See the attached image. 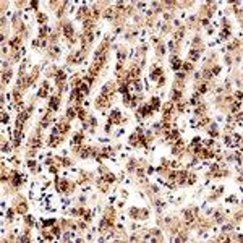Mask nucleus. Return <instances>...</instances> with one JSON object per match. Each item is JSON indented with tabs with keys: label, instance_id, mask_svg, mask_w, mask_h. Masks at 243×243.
Here are the masks:
<instances>
[{
	"label": "nucleus",
	"instance_id": "obj_29",
	"mask_svg": "<svg viewBox=\"0 0 243 243\" xmlns=\"http://www.w3.org/2000/svg\"><path fill=\"white\" fill-rule=\"evenodd\" d=\"M181 37H183V31L180 29V31H177V33H175V41H180Z\"/></svg>",
	"mask_w": 243,
	"mask_h": 243
},
{
	"label": "nucleus",
	"instance_id": "obj_2",
	"mask_svg": "<svg viewBox=\"0 0 243 243\" xmlns=\"http://www.w3.org/2000/svg\"><path fill=\"white\" fill-rule=\"evenodd\" d=\"M151 112H152V107L151 105H143V107L139 109V115H143V117L151 115Z\"/></svg>",
	"mask_w": 243,
	"mask_h": 243
},
{
	"label": "nucleus",
	"instance_id": "obj_19",
	"mask_svg": "<svg viewBox=\"0 0 243 243\" xmlns=\"http://www.w3.org/2000/svg\"><path fill=\"white\" fill-rule=\"evenodd\" d=\"M58 130H60V133H67V131H68V123H67V122H63V123H60V126H58Z\"/></svg>",
	"mask_w": 243,
	"mask_h": 243
},
{
	"label": "nucleus",
	"instance_id": "obj_12",
	"mask_svg": "<svg viewBox=\"0 0 243 243\" xmlns=\"http://www.w3.org/2000/svg\"><path fill=\"white\" fill-rule=\"evenodd\" d=\"M49 107H50V110H55V109L58 107V97H52V99H50V105H49Z\"/></svg>",
	"mask_w": 243,
	"mask_h": 243
},
{
	"label": "nucleus",
	"instance_id": "obj_58",
	"mask_svg": "<svg viewBox=\"0 0 243 243\" xmlns=\"http://www.w3.org/2000/svg\"><path fill=\"white\" fill-rule=\"evenodd\" d=\"M50 52H52V54H58V49H57V47H52Z\"/></svg>",
	"mask_w": 243,
	"mask_h": 243
},
{
	"label": "nucleus",
	"instance_id": "obj_10",
	"mask_svg": "<svg viewBox=\"0 0 243 243\" xmlns=\"http://www.w3.org/2000/svg\"><path fill=\"white\" fill-rule=\"evenodd\" d=\"M105 18H107V19L117 18V11H115V10H107V11H105Z\"/></svg>",
	"mask_w": 243,
	"mask_h": 243
},
{
	"label": "nucleus",
	"instance_id": "obj_36",
	"mask_svg": "<svg viewBox=\"0 0 243 243\" xmlns=\"http://www.w3.org/2000/svg\"><path fill=\"white\" fill-rule=\"evenodd\" d=\"M206 91H207V84L204 83V84H201V86H199V92L203 94V92H206Z\"/></svg>",
	"mask_w": 243,
	"mask_h": 243
},
{
	"label": "nucleus",
	"instance_id": "obj_55",
	"mask_svg": "<svg viewBox=\"0 0 243 243\" xmlns=\"http://www.w3.org/2000/svg\"><path fill=\"white\" fill-rule=\"evenodd\" d=\"M19 240H21V242H28V240H29V237H28V235H23Z\"/></svg>",
	"mask_w": 243,
	"mask_h": 243
},
{
	"label": "nucleus",
	"instance_id": "obj_34",
	"mask_svg": "<svg viewBox=\"0 0 243 243\" xmlns=\"http://www.w3.org/2000/svg\"><path fill=\"white\" fill-rule=\"evenodd\" d=\"M203 76H204V80H211V78H212V71H209V70H207V71H204V75H203Z\"/></svg>",
	"mask_w": 243,
	"mask_h": 243
},
{
	"label": "nucleus",
	"instance_id": "obj_9",
	"mask_svg": "<svg viewBox=\"0 0 243 243\" xmlns=\"http://www.w3.org/2000/svg\"><path fill=\"white\" fill-rule=\"evenodd\" d=\"M19 141H21V133H19V130H16V133H15V136H13V143H15L16 148L19 146Z\"/></svg>",
	"mask_w": 243,
	"mask_h": 243
},
{
	"label": "nucleus",
	"instance_id": "obj_3",
	"mask_svg": "<svg viewBox=\"0 0 243 243\" xmlns=\"http://www.w3.org/2000/svg\"><path fill=\"white\" fill-rule=\"evenodd\" d=\"M107 97H109L107 94H102V96H100L99 99H97V105H100V107H105V105H107V104H109Z\"/></svg>",
	"mask_w": 243,
	"mask_h": 243
},
{
	"label": "nucleus",
	"instance_id": "obj_21",
	"mask_svg": "<svg viewBox=\"0 0 243 243\" xmlns=\"http://www.w3.org/2000/svg\"><path fill=\"white\" fill-rule=\"evenodd\" d=\"M26 211H28V206L24 204V203H21V204L18 206V212H19V214H24Z\"/></svg>",
	"mask_w": 243,
	"mask_h": 243
},
{
	"label": "nucleus",
	"instance_id": "obj_51",
	"mask_svg": "<svg viewBox=\"0 0 243 243\" xmlns=\"http://www.w3.org/2000/svg\"><path fill=\"white\" fill-rule=\"evenodd\" d=\"M2 122H5V123L8 122V115H7V114H3V115H2Z\"/></svg>",
	"mask_w": 243,
	"mask_h": 243
},
{
	"label": "nucleus",
	"instance_id": "obj_32",
	"mask_svg": "<svg viewBox=\"0 0 243 243\" xmlns=\"http://www.w3.org/2000/svg\"><path fill=\"white\" fill-rule=\"evenodd\" d=\"M60 190H62V191H67V190H68V183H67V181H60Z\"/></svg>",
	"mask_w": 243,
	"mask_h": 243
},
{
	"label": "nucleus",
	"instance_id": "obj_50",
	"mask_svg": "<svg viewBox=\"0 0 243 243\" xmlns=\"http://www.w3.org/2000/svg\"><path fill=\"white\" fill-rule=\"evenodd\" d=\"M219 71H220V67H214V70H212V75H217Z\"/></svg>",
	"mask_w": 243,
	"mask_h": 243
},
{
	"label": "nucleus",
	"instance_id": "obj_4",
	"mask_svg": "<svg viewBox=\"0 0 243 243\" xmlns=\"http://www.w3.org/2000/svg\"><path fill=\"white\" fill-rule=\"evenodd\" d=\"M118 118H120V112H118V110H114V112L110 114V122H112V123H118Z\"/></svg>",
	"mask_w": 243,
	"mask_h": 243
},
{
	"label": "nucleus",
	"instance_id": "obj_63",
	"mask_svg": "<svg viewBox=\"0 0 243 243\" xmlns=\"http://www.w3.org/2000/svg\"><path fill=\"white\" fill-rule=\"evenodd\" d=\"M207 122H209L207 118H203V122H201V125H207Z\"/></svg>",
	"mask_w": 243,
	"mask_h": 243
},
{
	"label": "nucleus",
	"instance_id": "obj_47",
	"mask_svg": "<svg viewBox=\"0 0 243 243\" xmlns=\"http://www.w3.org/2000/svg\"><path fill=\"white\" fill-rule=\"evenodd\" d=\"M52 232H54V235H57V237H58V235H60V229H58V227H54V230H52Z\"/></svg>",
	"mask_w": 243,
	"mask_h": 243
},
{
	"label": "nucleus",
	"instance_id": "obj_6",
	"mask_svg": "<svg viewBox=\"0 0 243 243\" xmlns=\"http://www.w3.org/2000/svg\"><path fill=\"white\" fill-rule=\"evenodd\" d=\"M11 175H13V185H15V186H18L19 183H21V177H19V173L11 172Z\"/></svg>",
	"mask_w": 243,
	"mask_h": 243
},
{
	"label": "nucleus",
	"instance_id": "obj_27",
	"mask_svg": "<svg viewBox=\"0 0 243 243\" xmlns=\"http://www.w3.org/2000/svg\"><path fill=\"white\" fill-rule=\"evenodd\" d=\"M181 67H183L185 71H191V70H193V65H191V63H183Z\"/></svg>",
	"mask_w": 243,
	"mask_h": 243
},
{
	"label": "nucleus",
	"instance_id": "obj_26",
	"mask_svg": "<svg viewBox=\"0 0 243 243\" xmlns=\"http://www.w3.org/2000/svg\"><path fill=\"white\" fill-rule=\"evenodd\" d=\"M31 146H33V148H41V138L37 136L36 139H34V141L31 143Z\"/></svg>",
	"mask_w": 243,
	"mask_h": 243
},
{
	"label": "nucleus",
	"instance_id": "obj_49",
	"mask_svg": "<svg viewBox=\"0 0 243 243\" xmlns=\"http://www.w3.org/2000/svg\"><path fill=\"white\" fill-rule=\"evenodd\" d=\"M136 173H138V177H143V175H144V170H143V169H138V170H136Z\"/></svg>",
	"mask_w": 243,
	"mask_h": 243
},
{
	"label": "nucleus",
	"instance_id": "obj_7",
	"mask_svg": "<svg viewBox=\"0 0 243 243\" xmlns=\"http://www.w3.org/2000/svg\"><path fill=\"white\" fill-rule=\"evenodd\" d=\"M138 75H139V70H138V68H131V71H130V75H128V80H136Z\"/></svg>",
	"mask_w": 243,
	"mask_h": 243
},
{
	"label": "nucleus",
	"instance_id": "obj_56",
	"mask_svg": "<svg viewBox=\"0 0 243 243\" xmlns=\"http://www.w3.org/2000/svg\"><path fill=\"white\" fill-rule=\"evenodd\" d=\"M37 5H39V3H37L36 0H34V2H31V7H33V8H34V10L37 8Z\"/></svg>",
	"mask_w": 243,
	"mask_h": 243
},
{
	"label": "nucleus",
	"instance_id": "obj_22",
	"mask_svg": "<svg viewBox=\"0 0 243 243\" xmlns=\"http://www.w3.org/2000/svg\"><path fill=\"white\" fill-rule=\"evenodd\" d=\"M190 57H191V60H198V58H199V52H198V50H191V52H190Z\"/></svg>",
	"mask_w": 243,
	"mask_h": 243
},
{
	"label": "nucleus",
	"instance_id": "obj_48",
	"mask_svg": "<svg viewBox=\"0 0 243 243\" xmlns=\"http://www.w3.org/2000/svg\"><path fill=\"white\" fill-rule=\"evenodd\" d=\"M28 167H31V169L36 167V162H34V161H28Z\"/></svg>",
	"mask_w": 243,
	"mask_h": 243
},
{
	"label": "nucleus",
	"instance_id": "obj_39",
	"mask_svg": "<svg viewBox=\"0 0 243 243\" xmlns=\"http://www.w3.org/2000/svg\"><path fill=\"white\" fill-rule=\"evenodd\" d=\"M138 212H139V211H138V209H135V207H133V209H131V217H138V216H139V214H138Z\"/></svg>",
	"mask_w": 243,
	"mask_h": 243
},
{
	"label": "nucleus",
	"instance_id": "obj_61",
	"mask_svg": "<svg viewBox=\"0 0 243 243\" xmlns=\"http://www.w3.org/2000/svg\"><path fill=\"white\" fill-rule=\"evenodd\" d=\"M26 222H28V224H33L34 220H33V217H26Z\"/></svg>",
	"mask_w": 243,
	"mask_h": 243
},
{
	"label": "nucleus",
	"instance_id": "obj_40",
	"mask_svg": "<svg viewBox=\"0 0 243 243\" xmlns=\"http://www.w3.org/2000/svg\"><path fill=\"white\" fill-rule=\"evenodd\" d=\"M11 45H13V47H18V45H19V39H13V41H11Z\"/></svg>",
	"mask_w": 243,
	"mask_h": 243
},
{
	"label": "nucleus",
	"instance_id": "obj_38",
	"mask_svg": "<svg viewBox=\"0 0 243 243\" xmlns=\"http://www.w3.org/2000/svg\"><path fill=\"white\" fill-rule=\"evenodd\" d=\"M86 11H88V10H86L84 7H83V8L80 10V13H78V16H80V18H81V16H84V15H86Z\"/></svg>",
	"mask_w": 243,
	"mask_h": 243
},
{
	"label": "nucleus",
	"instance_id": "obj_8",
	"mask_svg": "<svg viewBox=\"0 0 243 243\" xmlns=\"http://www.w3.org/2000/svg\"><path fill=\"white\" fill-rule=\"evenodd\" d=\"M181 151H183V143H181V141H178V143H177V146L172 149V152H173V154H180Z\"/></svg>",
	"mask_w": 243,
	"mask_h": 243
},
{
	"label": "nucleus",
	"instance_id": "obj_33",
	"mask_svg": "<svg viewBox=\"0 0 243 243\" xmlns=\"http://www.w3.org/2000/svg\"><path fill=\"white\" fill-rule=\"evenodd\" d=\"M159 75H162V71H161V70H157V68H156V71H154L152 75H151V76H152L154 80H157V78H159Z\"/></svg>",
	"mask_w": 243,
	"mask_h": 243
},
{
	"label": "nucleus",
	"instance_id": "obj_5",
	"mask_svg": "<svg viewBox=\"0 0 243 243\" xmlns=\"http://www.w3.org/2000/svg\"><path fill=\"white\" fill-rule=\"evenodd\" d=\"M170 110H172V102H169V104H165V105H164V117H165V118H169Z\"/></svg>",
	"mask_w": 243,
	"mask_h": 243
},
{
	"label": "nucleus",
	"instance_id": "obj_45",
	"mask_svg": "<svg viewBox=\"0 0 243 243\" xmlns=\"http://www.w3.org/2000/svg\"><path fill=\"white\" fill-rule=\"evenodd\" d=\"M135 89L136 91H141V84H139V81H135Z\"/></svg>",
	"mask_w": 243,
	"mask_h": 243
},
{
	"label": "nucleus",
	"instance_id": "obj_15",
	"mask_svg": "<svg viewBox=\"0 0 243 243\" xmlns=\"http://www.w3.org/2000/svg\"><path fill=\"white\" fill-rule=\"evenodd\" d=\"M10 78H11V71H10V70H7V73H3V76H2V81L7 84V83L10 81Z\"/></svg>",
	"mask_w": 243,
	"mask_h": 243
},
{
	"label": "nucleus",
	"instance_id": "obj_11",
	"mask_svg": "<svg viewBox=\"0 0 243 243\" xmlns=\"http://www.w3.org/2000/svg\"><path fill=\"white\" fill-rule=\"evenodd\" d=\"M172 67H173V70H178V68L181 67V62L177 58V57H173V58H172Z\"/></svg>",
	"mask_w": 243,
	"mask_h": 243
},
{
	"label": "nucleus",
	"instance_id": "obj_17",
	"mask_svg": "<svg viewBox=\"0 0 243 243\" xmlns=\"http://www.w3.org/2000/svg\"><path fill=\"white\" fill-rule=\"evenodd\" d=\"M57 83H60V84H62V83H65V73H63V71H58V73H57Z\"/></svg>",
	"mask_w": 243,
	"mask_h": 243
},
{
	"label": "nucleus",
	"instance_id": "obj_44",
	"mask_svg": "<svg viewBox=\"0 0 243 243\" xmlns=\"http://www.w3.org/2000/svg\"><path fill=\"white\" fill-rule=\"evenodd\" d=\"M8 149H10L8 144H2V151H3V152H8Z\"/></svg>",
	"mask_w": 243,
	"mask_h": 243
},
{
	"label": "nucleus",
	"instance_id": "obj_62",
	"mask_svg": "<svg viewBox=\"0 0 243 243\" xmlns=\"http://www.w3.org/2000/svg\"><path fill=\"white\" fill-rule=\"evenodd\" d=\"M7 217H8V219H11V217H13V211H8V214H7Z\"/></svg>",
	"mask_w": 243,
	"mask_h": 243
},
{
	"label": "nucleus",
	"instance_id": "obj_37",
	"mask_svg": "<svg viewBox=\"0 0 243 243\" xmlns=\"http://www.w3.org/2000/svg\"><path fill=\"white\" fill-rule=\"evenodd\" d=\"M37 19H39V23H45V15L39 13V15H37Z\"/></svg>",
	"mask_w": 243,
	"mask_h": 243
},
{
	"label": "nucleus",
	"instance_id": "obj_24",
	"mask_svg": "<svg viewBox=\"0 0 243 243\" xmlns=\"http://www.w3.org/2000/svg\"><path fill=\"white\" fill-rule=\"evenodd\" d=\"M151 107H152V110H157L159 109V97H154L152 99V105Z\"/></svg>",
	"mask_w": 243,
	"mask_h": 243
},
{
	"label": "nucleus",
	"instance_id": "obj_35",
	"mask_svg": "<svg viewBox=\"0 0 243 243\" xmlns=\"http://www.w3.org/2000/svg\"><path fill=\"white\" fill-rule=\"evenodd\" d=\"M47 33H49V29H47V28H41V33H39V36H41V37H42V36H45V34H47Z\"/></svg>",
	"mask_w": 243,
	"mask_h": 243
},
{
	"label": "nucleus",
	"instance_id": "obj_30",
	"mask_svg": "<svg viewBox=\"0 0 243 243\" xmlns=\"http://www.w3.org/2000/svg\"><path fill=\"white\" fill-rule=\"evenodd\" d=\"M76 110H78V115H80V118H81V120H83V118L86 117V114H84V110H83V109L76 107Z\"/></svg>",
	"mask_w": 243,
	"mask_h": 243
},
{
	"label": "nucleus",
	"instance_id": "obj_31",
	"mask_svg": "<svg viewBox=\"0 0 243 243\" xmlns=\"http://www.w3.org/2000/svg\"><path fill=\"white\" fill-rule=\"evenodd\" d=\"M81 139H83V135H76L75 138H73V143L78 144V143H81Z\"/></svg>",
	"mask_w": 243,
	"mask_h": 243
},
{
	"label": "nucleus",
	"instance_id": "obj_28",
	"mask_svg": "<svg viewBox=\"0 0 243 243\" xmlns=\"http://www.w3.org/2000/svg\"><path fill=\"white\" fill-rule=\"evenodd\" d=\"M240 107H242V105H240V100H238L237 104H233V105H232V112H238V110H240Z\"/></svg>",
	"mask_w": 243,
	"mask_h": 243
},
{
	"label": "nucleus",
	"instance_id": "obj_60",
	"mask_svg": "<svg viewBox=\"0 0 243 243\" xmlns=\"http://www.w3.org/2000/svg\"><path fill=\"white\" fill-rule=\"evenodd\" d=\"M188 183H190V185H191V183H195V175H191V177H190V180H188Z\"/></svg>",
	"mask_w": 243,
	"mask_h": 243
},
{
	"label": "nucleus",
	"instance_id": "obj_18",
	"mask_svg": "<svg viewBox=\"0 0 243 243\" xmlns=\"http://www.w3.org/2000/svg\"><path fill=\"white\" fill-rule=\"evenodd\" d=\"M180 97H181V92H180V91H178V89L172 91V99H173V100H178V99H180Z\"/></svg>",
	"mask_w": 243,
	"mask_h": 243
},
{
	"label": "nucleus",
	"instance_id": "obj_16",
	"mask_svg": "<svg viewBox=\"0 0 243 243\" xmlns=\"http://www.w3.org/2000/svg\"><path fill=\"white\" fill-rule=\"evenodd\" d=\"M169 139H170V141H175V139H178V131L172 130L170 133H169Z\"/></svg>",
	"mask_w": 243,
	"mask_h": 243
},
{
	"label": "nucleus",
	"instance_id": "obj_13",
	"mask_svg": "<svg viewBox=\"0 0 243 243\" xmlns=\"http://www.w3.org/2000/svg\"><path fill=\"white\" fill-rule=\"evenodd\" d=\"M63 29H65V36H67V37H71L73 36V28L70 26V24H67Z\"/></svg>",
	"mask_w": 243,
	"mask_h": 243
},
{
	"label": "nucleus",
	"instance_id": "obj_57",
	"mask_svg": "<svg viewBox=\"0 0 243 243\" xmlns=\"http://www.w3.org/2000/svg\"><path fill=\"white\" fill-rule=\"evenodd\" d=\"M235 96H237V99H238V100H242V91H238Z\"/></svg>",
	"mask_w": 243,
	"mask_h": 243
},
{
	"label": "nucleus",
	"instance_id": "obj_53",
	"mask_svg": "<svg viewBox=\"0 0 243 243\" xmlns=\"http://www.w3.org/2000/svg\"><path fill=\"white\" fill-rule=\"evenodd\" d=\"M136 139H138V136H136V135H135V136H131V138H130V143H135V144H136Z\"/></svg>",
	"mask_w": 243,
	"mask_h": 243
},
{
	"label": "nucleus",
	"instance_id": "obj_46",
	"mask_svg": "<svg viewBox=\"0 0 243 243\" xmlns=\"http://www.w3.org/2000/svg\"><path fill=\"white\" fill-rule=\"evenodd\" d=\"M229 34H230V33H229V28L222 31V37H229Z\"/></svg>",
	"mask_w": 243,
	"mask_h": 243
},
{
	"label": "nucleus",
	"instance_id": "obj_23",
	"mask_svg": "<svg viewBox=\"0 0 243 243\" xmlns=\"http://www.w3.org/2000/svg\"><path fill=\"white\" fill-rule=\"evenodd\" d=\"M183 216H185V220H186V222H191V220H193V214H191L190 211H185Z\"/></svg>",
	"mask_w": 243,
	"mask_h": 243
},
{
	"label": "nucleus",
	"instance_id": "obj_59",
	"mask_svg": "<svg viewBox=\"0 0 243 243\" xmlns=\"http://www.w3.org/2000/svg\"><path fill=\"white\" fill-rule=\"evenodd\" d=\"M125 58V54H122V52H118V60H123Z\"/></svg>",
	"mask_w": 243,
	"mask_h": 243
},
{
	"label": "nucleus",
	"instance_id": "obj_52",
	"mask_svg": "<svg viewBox=\"0 0 243 243\" xmlns=\"http://www.w3.org/2000/svg\"><path fill=\"white\" fill-rule=\"evenodd\" d=\"M50 224H54V220H52V219H50V220H45V222H44V227H49Z\"/></svg>",
	"mask_w": 243,
	"mask_h": 243
},
{
	"label": "nucleus",
	"instance_id": "obj_20",
	"mask_svg": "<svg viewBox=\"0 0 243 243\" xmlns=\"http://www.w3.org/2000/svg\"><path fill=\"white\" fill-rule=\"evenodd\" d=\"M83 26L86 31H91V28H92V19H86L84 23H83Z\"/></svg>",
	"mask_w": 243,
	"mask_h": 243
},
{
	"label": "nucleus",
	"instance_id": "obj_42",
	"mask_svg": "<svg viewBox=\"0 0 243 243\" xmlns=\"http://www.w3.org/2000/svg\"><path fill=\"white\" fill-rule=\"evenodd\" d=\"M104 178H105L107 181H114V175H110V173H107V175H105Z\"/></svg>",
	"mask_w": 243,
	"mask_h": 243
},
{
	"label": "nucleus",
	"instance_id": "obj_41",
	"mask_svg": "<svg viewBox=\"0 0 243 243\" xmlns=\"http://www.w3.org/2000/svg\"><path fill=\"white\" fill-rule=\"evenodd\" d=\"M45 94H47V89H41V91H39V97H45Z\"/></svg>",
	"mask_w": 243,
	"mask_h": 243
},
{
	"label": "nucleus",
	"instance_id": "obj_14",
	"mask_svg": "<svg viewBox=\"0 0 243 243\" xmlns=\"http://www.w3.org/2000/svg\"><path fill=\"white\" fill-rule=\"evenodd\" d=\"M28 115H29V112H23V114H19V117H18V120H16V123H23L24 120L28 118Z\"/></svg>",
	"mask_w": 243,
	"mask_h": 243
},
{
	"label": "nucleus",
	"instance_id": "obj_43",
	"mask_svg": "<svg viewBox=\"0 0 243 243\" xmlns=\"http://www.w3.org/2000/svg\"><path fill=\"white\" fill-rule=\"evenodd\" d=\"M84 220H91V214L88 211H84Z\"/></svg>",
	"mask_w": 243,
	"mask_h": 243
},
{
	"label": "nucleus",
	"instance_id": "obj_54",
	"mask_svg": "<svg viewBox=\"0 0 243 243\" xmlns=\"http://www.w3.org/2000/svg\"><path fill=\"white\" fill-rule=\"evenodd\" d=\"M7 180H8V175L3 172V175H2V181H7Z\"/></svg>",
	"mask_w": 243,
	"mask_h": 243
},
{
	"label": "nucleus",
	"instance_id": "obj_25",
	"mask_svg": "<svg viewBox=\"0 0 243 243\" xmlns=\"http://www.w3.org/2000/svg\"><path fill=\"white\" fill-rule=\"evenodd\" d=\"M76 115V109H68V112H67V117L68 118H73Z\"/></svg>",
	"mask_w": 243,
	"mask_h": 243
},
{
	"label": "nucleus",
	"instance_id": "obj_1",
	"mask_svg": "<svg viewBox=\"0 0 243 243\" xmlns=\"http://www.w3.org/2000/svg\"><path fill=\"white\" fill-rule=\"evenodd\" d=\"M92 37H94V34H92L91 31H84V36H83V42H84V45H86V47H88V45L91 44Z\"/></svg>",
	"mask_w": 243,
	"mask_h": 243
}]
</instances>
